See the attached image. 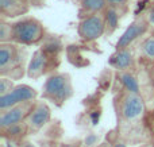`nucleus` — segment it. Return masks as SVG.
I'll use <instances>...</instances> for the list:
<instances>
[{"instance_id":"obj_1","label":"nucleus","mask_w":154,"mask_h":147,"mask_svg":"<svg viewBox=\"0 0 154 147\" xmlns=\"http://www.w3.org/2000/svg\"><path fill=\"white\" fill-rule=\"evenodd\" d=\"M26 58V46L15 42L0 43V74L3 77L18 80L23 76Z\"/></svg>"},{"instance_id":"obj_2","label":"nucleus","mask_w":154,"mask_h":147,"mask_svg":"<svg viewBox=\"0 0 154 147\" xmlns=\"http://www.w3.org/2000/svg\"><path fill=\"white\" fill-rule=\"evenodd\" d=\"M46 28L39 19L34 16H22L12 22V42L23 46H37L45 42Z\"/></svg>"},{"instance_id":"obj_3","label":"nucleus","mask_w":154,"mask_h":147,"mask_svg":"<svg viewBox=\"0 0 154 147\" xmlns=\"http://www.w3.org/2000/svg\"><path fill=\"white\" fill-rule=\"evenodd\" d=\"M72 80H70L69 74H66V73H53L45 81L42 97L45 100L54 103L58 107H61L65 101H68L72 97Z\"/></svg>"},{"instance_id":"obj_4","label":"nucleus","mask_w":154,"mask_h":147,"mask_svg":"<svg viewBox=\"0 0 154 147\" xmlns=\"http://www.w3.org/2000/svg\"><path fill=\"white\" fill-rule=\"evenodd\" d=\"M145 112V101L139 93L128 92L125 89L119 97V108L118 113L120 120L126 123H133L142 118Z\"/></svg>"},{"instance_id":"obj_5","label":"nucleus","mask_w":154,"mask_h":147,"mask_svg":"<svg viewBox=\"0 0 154 147\" xmlns=\"http://www.w3.org/2000/svg\"><path fill=\"white\" fill-rule=\"evenodd\" d=\"M77 34L84 42H95L106 34V19L103 12L91 14L80 18Z\"/></svg>"},{"instance_id":"obj_6","label":"nucleus","mask_w":154,"mask_h":147,"mask_svg":"<svg viewBox=\"0 0 154 147\" xmlns=\"http://www.w3.org/2000/svg\"><path fill=\"white\" fill-rule=\"evenodd\" d=\"M149 30H150L149 22L146 20V18H145L143 14H141V15H138L133 22H131V24L119 37V39H118L115 47L116 49L131 47L138 39H142V38L147 34Z\"/></svg>"},{"instance_id":"obj_7","label":"nucleus","mask_w":154,"mask_h":147,"mask_svg":"<svg viewBox=\"0 0 154 147\" xmlns=\"http://www.w3.org/2000/svg\"><path fill=\"white\" fill-rule=\"evenodd\" d=\"M38 93L34 88L29 85H15L10 92L0 94V111H5L14 105L22 104V103L35 101Z\"/></svg>"},{"instance_id":"obj_8","label":"nucleus","mask_w":154,"mask_h":147,"mask_svg":"<svg viewBox=\"0 0 154 147\" xmlns=\"http://www.w3.org/2000/svg\"><path fill=\"white\" fill-rule=\"evenodd\" d=\"M58 58V54L51 53L46 50L45 47H39L32 53L30 58L29 66H27V76L30 78H39L43 74H46L48 69L50 68L51 61Z\"/></svg>"},{"instance_id":"obj_9","label":"nucleus","mask_w":154,"mask_h":147,"mask_svg":"<svg viewBox=\"0 0 154 147\" xmlns=\"http://www.w3.org/2000/svg\"><path fill=\"white\" fill-rule=\"evenodd\" d=\"M32 105H34V101L22 103V104L14 105V107L8 108L5 111H2V115H0V127H2V130H5L8 127L15 126V124H19L23 120H26Z\"/></svg>"},{"instance_id":"obj_10","label":"nucleus","mask_w":154,"mask_h":147,"mask_svg":"<svg viewBox=\"0 0 154 147\" xmlns=\"http://www.w3.org/2000/svg\"><path fill=\"white\" fill-rule=\"evenodd\" d=\"M50 120V108L45 101L34 103L29 116L26 119V124L30 131H39Z\"/></svg>"},{"instance_id":"obj_11","label":"nucleus","mask_w":154,"mask_h":147,"mask_svg":"<svg viewBox=\"0 0 154 147\" xmlns=\"http://www.w3.org/2000/svg\"><path fill=\"white\" fill-rule=\"evenodd\" d=\"M31 8L30 0H0L2 19H12L26 15Z\"/></svg>"},{"instance_id":"obj_12","label":"nucleus","mask_w":154,"mask_h":147,"mask_svg":"<svg viewBox=\"0 0 154 147\" xmlns=\"http://www.w3.org/2000/svg\"><path fill=\"white\" fill-rule=\"evenodd\" d=\"M109 65L118 72H125V70L134 69L135 66V58L131 47L126 49H116L115 53L109 58Z\"/></svg>"},{"instance_id":"obj_13","label":"nucleus","mask_w":154,"mask_h":147,"mask_svg":"<svg viewBox=\"0 0 154 147\" xmlns=\"http://www.w3.org/2000/svg\"><path fill=\"white\" fill-rule=\"evenodd\" d=\"M127 11L120 10L116 7H109L107 5V8L104 10V19H106V35H112L119 27V22Z\"/></svg>"},{"instance_id":"obj_14","label":"nucleus","mask_w":154,"mask_h":147,"mask_svg":"<svg viewBox=\"0 0 154 147\" xmlns=\"http://www.w3.org/2000/svg\"><path fill=\"white\" fill-rule=\"evenodd\" d=\"M137 50L139 53V58L147 62H154V28L150 34H146L142 38Z\"/></svg>"},{"instance_id":"obj_15","label":"nucleus","mask_w":154,"mask_h":147,"mask_svg":"<svg viewBox=\"0 0 154 147\" xmlns=\"http://www.w3.org/2000/svg\"><path fill=\"white\" fill-rule=\"evenodd\" d=\"M79 3V14L80 18L91 15V14L104 12L107 8L106 0H77Z\"/></svg>"},{"instance_id":"obj_16","label":"nucleus","mask_w":154,"mask_h":147,"mask_svg":"<svg viewBox=\"0 0 154 147\" xmlns=\"http://www.w3.org/2000/svg\"><path fill=\"white\" fill-rule=\"evenodd\" d=\"M118 78H119V82L122 84L123 89H126L128 92H134V93H139V82L133 73H130V70L119 72Z\"/></svg>"},{"instance_id":"obj_17","label":"nucleus","mask_w":154,"mask_h":147,"mask_svg":"<svg viewBox=\"0 0 154 147\" xmlns=\"http://www.w3.org/2000/svg\"><path fill=\"white\" fill-rule=\"evenodd\" d=\"M12 42V23H8L7 19L0 22V43Z\"/></svg>"},{"instance_id":"obj_18","label":"nucleus","mask_w":154,"mask_h":147,"mask_svg":"<svg viewBox=\"0 0 154 147\" xmlns=\"http://www.w3.org/2000/svg\"><path fill=\"white\" fill-rule=\"evenodd\" d=\"M145 15V18H146V20L149 22L150 27L154 28V0L149 3V4L146 5V8H145V11L142 12Z\"/></svg>"},{"instance_id":"obj_19","label":"nucleus","mask_w":154,"mask_h":147,"mask_svg":"<svg viewBox=\"0 0 154 147\" xmlns=\"http://www.w3.org/2000/svg\"><path fill=\"white\" fill-rule=\"evenodd\" d=\"M14 82H12V78L10 77H3L0 78V94H4L7 92H10L11 89L14 88Z\"/></svg>"},{"instance_id":"obj_20","label":"nucleus","mask_w":154,"mask_h":147,"mask_svg":"<svg viewBox=\"0 0 154 147\" xmlns=\"http://www.w3.org/2000/svg\"><path fill=\"white\" fill-rule=\"evenodd\" d=\"M106 2H107V5H109V7H116V8H120V10L127 11L130 0H106Z\"/></svg>"},{"instance_id":"obj_21","label":"nucleus","mask_w":154,"mask_h":147,"mask_svg":"<svg viewBox=\"0 0 154 147\" xmlns=\"http://www.w3.org/2000/svg\"><path fill=\"white\" fill-rule=\"evenodd\" d=\"M97 142H99V136L96 134H88L87 138L84 139V143H85V147H96L97 146Z\"/></svg>"},{"instance_id":"obj_22","label":"nucleus","mask_w":154,"mask_h":147,"mask_svg":"<svg viewBox=\"0 0 154 147\" xmlns=\"http://www.w3.org/2000/svg\"><path fill=\"white\" fill-rule=\"evenodd\" d=\"M60 147H81L80 142H68V143H61Z\"/></svg>"},{"instance_id":"obj_23","label":"nucleus","mask_w":154,"mask_h":147,"mask_svg":"<svg viewBox=\"0 0 154 147\" xmlns=\"http://www.w3.org/2000/svg\"><path fill=\"white\" fill-rule=\"evenodd\" d=\"M96 147H111V145H109V142H103V143H100V145H97Z\"/></svg>"},{"instance_id":"obj_24","label":"nucleus","mask_w":154,"mask_h":147,"mask_svg":"<svg viewBox=\"0 0 154 147\" xmlns=\"http://www.w3.org/2000/svg\"><path fill=\"white\" fill-rule=\"evenodd\" d=\"M112 147H126V145H125L123 142H116Z\"/></svg>"},{"instance_id":"obj_25","label":"nucleus","mask_w":154,"mask_h":147,"mask_svg":"<svg viewBox=\"0 0 154 147\" xmlns=\"http://www.w3.org/2000/svg\"><path fill=\"white\" fill-rule=\"evenodd\" d=\"M152 147H154V139H153V145H152Z\"/></svg>"},{"instance_id":"obj_26","label":"nucleus","mask_w":154,"mask_h":147,"mask_svg":"<svg viewBox=\"0 0 154 147\" xmlns=\"http://www.w3.org/2000/svg\"><path fill=\"white\" fill-rule=\"evenodd\" d=\"M29 147H31V146H29Z\"/></svg>"}]
</instances>
